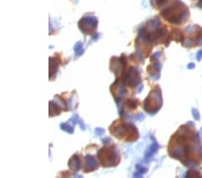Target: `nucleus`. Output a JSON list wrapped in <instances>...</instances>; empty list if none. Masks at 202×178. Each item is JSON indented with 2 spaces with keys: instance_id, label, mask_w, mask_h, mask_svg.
Wrapping results in <instances>:
<instances>
[{
  "instance_id": "7",
  "label": "nucleus",
  "mask_w": 202,
  "mask_h": 178,
  "mask_svg": "<svg viewBox=\"0 0 202 178\" xmlns=\"http://www.w3.org/2000/svg\"><path fill=\"white\" fill-rule=\"evenodd\" d=\"M182 30L181 43L183 47L194 48L202 45V28L199 25H190Z\"/></svg>"
},
{
  "instance_id": "6",
  "label": "nucleus",
  "mask_w": 202,
  "mask_h": 178,
  "mask_svg": "<svg viewBox=\"0 0 202 178\" xmlns=\"http://www.w3.org/2000/svg\"><path fill=\"white\" fill-rule=\"evenodd\" d=\"M76 92H65L60 95H56L52 101H50V117H54L60 114L62 112H69L77 109L74 104L77 106L78 102H74L72 96Z\"/></svg>"
},
{
  "instance_id": "4",
  "label": "nucleus",
  "mask_w": 202,
  "mask_h": 178,
  "mask_svg": "<svg viewBox=\"0 0 202 178\" xmlns=\"http://www.w3.org/2000/svg\"><path fill=\"white\" fill-rule=\"evenodd\" d=\"M108 130L112 136L122 142H136L140 137L138 127L124 118L113 121Z\"/></svg>"
},
{
  "instance_id": "8",
  "label": "nucleus",
  "mask_w": 202,
  "mask_h": 178,
  "mask_svg": "<svg viewBox=\"0 0 202 178\" xmlns=\"http://www.w3.org/2000/svg\"><path fill=\"white\" fill-rule=\"evenodd\" d=\"M162 90L158 85H154L147 98L144 100L143 108L148 114L156 113L162 107Z\"/></svg>"
},
{
  "instance_id": "10",
  "label": "nucleus",
  "mask_w": 202,
  "mask_h": 178,
  "mask_svg": "<svg viewBox=\"0 0 202 178\" xmlns=\"http://www.w3.org/2000/svg\"><path fill=\"white\" fill-rule=\"evenodd\" d=\"M66 62L63 61L62 53L56 52L52 57H50V80H55L58 70L60 66L64 65Z\"/></svg>"
},
{
  "instance_id": "3",
  "label": "nucleus",
  "mask_w": 202,
  "mask_h": 178,
  "mask_svg": "<svg viewBox=\"0 0 202 178\" xmlns=\"http://www.w3.org/2000/svg\"><path fill=\"white\" fill-rule=\"evenodd\" d=\"M151 5L171 24L182 25L190 18V9L182 0H151Z\"/></svg>"
},
{
  "instance_id": "11",
  "label": "nucleus",
  "mask_w": 202,
  "mask_h": 178,
  "mask_svg": "<svg viewBox=\"0 0 202 178\" xmlns=\"http://www.w3.org/2000/svg\"><path fill=\"white\" fill-rule=\"evenodd\" d=\"M139 105H141V102L139 99L134 97V96H129L123 101L121 112H124V114L128 112H134L138 110Z\"/></svg>"
},
{
  "instance_id": "9",
  "label": "nucleus",
  "mask_w": 202,
  "mask_h": 178,
  "mask_svg": "<svg viewBox=\"0 0 202 178\" xmlns=\"http://www.w3.org/2000/svg\"><path fill=\"white\" fill-rule=\"evenodd\" d=\"M98 20L93 15H85L78 22V28L85 35H93L97 32Z\"/></svg>"
},
{
  "instance_id": "1",
  "label": "nucleus",
  "mask_w": 202,
  "mask_h": 178,
  "mask_svg": "<svg viewBox=\"0 0 202 178\" xmlns=\"http://www.w3.org/2000/svg\"><path fill=\"white\" fill-rule=\"evenodd\" d=\"M172 41V28H168L158 16H155L140 25L135 39V54L144 63V59L150 57L154 47L159 44L168 47Z\"/></svg>"
},
{
  "instance_id": "5",
  "label": "nucleus",
  "mask_w": 202,
  "mask_h": 178,
  "mask_svg": "<svg viewBox=\"0 0 202 178\" xmlns=\"http://www.w3.org/2000/svg\"><path fill=\"white\" fill-rule=\"evenodd\" d=\"M96 156L101 166L104 168L115 167L119 166L121 161V155L118 147L112 142L100 147Z\"/></svg>"
},
{
  "instance_id": "12",
  "label": "nucleus",
  "mask_w": 202,
  "mask_h": 178,
  "mask_svg": "<svg viewBox=\"0 0 202 178\" xmlns=\"http://www.w3.org/2000/svg\"><path fill=\"white\" fill-rule=\"evenodd\" d=\"M192 7L202 8V0H192Z\"/></svg>"
},
{
  "instance_id": "2",
  "label": "nucleus",
  "mask_w": 202,
  "mask_h": 178,
  "mask_svg": "<svg viewBox=\"0 0 202 178\" xmlns=\"http://www.w3.org/2000/svg\"><path fill=\"white\" fill-rule=\"evenodd\" d=\"M168 153L171 158L180 160L186 166L200 164L201 146L195 129L188 125L181 126L170 139Z\"/></svg>"
}]
</instances>
